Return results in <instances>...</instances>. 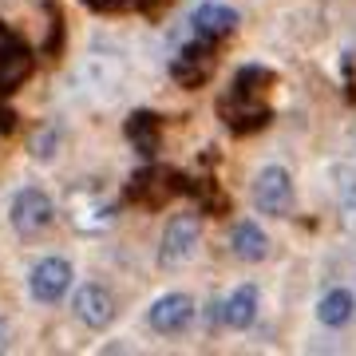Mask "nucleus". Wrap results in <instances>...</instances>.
<instances>
[{"label": "nucleus", "mask_w": 356, "mask_h": 356, "mask_svg": "<svg viewBox=\"0 0 356 356\" xmlns=\"http://www.w3.org/2000/svg\"><path fill=\"white\" fill-rule=\"evenodd\" d=\"M269 83H273V72H266V67H242V72L234 76L229 91L222 95V103H218V111H222L229 131L245 135V131L266 127L273 111H269V103L261 99V95H266Z\"/></svg>", "instance_id": "f257e3e1"}, {"label": "nucleus", "mask_w": 356, "mask_h": 356, "mask_svg": "<svg viewBox=\"0 0 356 356\" xmlns=\"http://www.w3.org/2000/svg\"><path fill=\"white\" fill-rule=\"evenodd\" d=\"M198 242H202V218L198 214H175L163 229V242H159V266L182 269L194 257Z\"/></svg>", "instance_id": "f03ea898"}, {"label": "nucleus", "mask_w": 356, "mask_h": 356, "mask_svg": "<svg viewBox=\"0 0 356 356\" xmlns=\"http://www.w3.org/2000/svg\"><path fill=\"white\" fill-rule=\"evenodd\" d=\"M8 218H13V229L20 238H36V234H44V229L56 222V202H51L40 186H28V191H20L13 198Z\"/></svg>", "instance_id": "7ed1b4c3"}, {"label": "nucleus", "mask_w": 356, "mask_h": 356, "mask_svg": "<svg viewBox=\"0 0 356 356\" xmlns=\"http://www.w3.org/2000/svg\"><path fill=\"white\" fill-rule=\"evenodd\" d=\"M254 206L257 214L285 218L293 210V178L285 166H261L254 178Z\"/></svg>", "instance_id": "20e7f679"}, {"label": "nucleus", "mask_w": 356, "mask_h": 356, "mask_svg": "<svg viewBox=\"0 0 356 356\" xmlns=\"http://www.w3.org/2000/svg\"><path fill=\"white\" fill-rule=\"evenodd\" d=\"M28 289H32V297H36L40 305H56V301L72 289V266H67L64 257H44V261H36V269H32Z\"/></svg>", "instance_id": "39448f33"}, {"label": "nucleus", "mask_w": 356, "mask_h": 356, "mask_svg": "<svg viewBox=\"0 0 356 356\" xmlns=\"http://www.w3.org/2000/svg\"><path fill=\"white\" fill-rule=\"evenodd\" d=\"M147 321H151L154 332L175 337V332H182V329L194 321V301L186 297V293H166V297H159V301L151 305Z\"/></svg>", "instance_id": "423d86ee"}, {"label": "nucleus", "mask_w": 356, "mask_h": 356, "mask_svg": "<svg viewBox=\"0 0 356 356\" xmlns=\"http://www.w3.org/2000/svg\"><path fill=\"white\" fill-rule=\"evenodd\" d=\"M210 44H214V40L198 36V44H191V48L178 51V60L170 64V76H175L182 88H198V83H206V79H210V72H214Z\"/></svg>", "instance_id": "0eeeda50"}, {"label": "nucleus", "mask_w": 356, "mask_h": 356, "mask_svg": "<svg viewBox=\"0 0 356 356\" xmlns=\"http://www.w3.org/2000/svg\"><path fill=\"white\" fill-rule=\"evenodd\" d=\"M72 309H76V317L83 321L88 329H107V325L115 321V313H119L115 297L103 289V285H83V289H76Z\"/></svg>", "instance_id": "6e6552de"}, {"label": "nucleus", "mask_w": 356, "mask_h": 356, "mask_svg": "<svg viewBox=\"0 0 356 356\" xmlns=\"http://www.w3.org/2000/svg\"><path fill=\"white\" fill-rule=\"evenodd\" d=\"M191 24H194V32L202 40H226L234 28H238V13L229 8V4H218V0H206V4H198L194 8V16H191Z\"/></svg>", "instance_id": "1a4fd4ad"}, {"label": "nucleus", "mask_w": 356, "mask_h": 356, "mask_svg": "<svg viewBox=\"0 0 356 356\" xmlns=\"http://www.w3.org/2000/svg\"><path fill=\"white\" fill-rule=\"evenodd\" d=\"M28 76H32V51L20 40H4L0 44V95L16 91Z\"/></svg>", "instance_id": "9d476101"}, {"label": "nucleus", "mask_w": 356, "mask_h": 356, "mask_svg": "<svg viewBox=\"0 0 356 356\" xmlns=\"http://www.w3.org/2000/svg\"><path fill=\"white\" fill-rule=\"evenodd\" d=\"M229 245H234L238 261H266L269 257V234L257 222H238L229 234Z\"/></svg>", "instance_id": "9b49d317"}, {"label": "nucleus", "mask_w": 356, "mask_h": 356, "mask_svg": "<svg viewBox=\"0 0 356 356\" xmlns=\"http://www.w3.org/2000/svg\"><path fill=\"white\" fill-rule=\"evenodd\" d=\"M257 285H238L226 301V325L229 329H250L257 321Z\"/></svg>", "instance_id": "f8f14e48"}, {"label": "nucleus", "mask_w": 356, "mask_h": 356, "mask_svg": "<svg viewBox=\"0 0 356 356\" xmlns=\"http://www.w3.org/2000/svg\"><path fill=\"white\" fill-rule=\"evenodd\" d=\"M353 309H356V297L348 289H329L317 305V321L329 325V329H344L353 321Z\"/></svg>", "instance_id": "ddd939ff"}, {"label": "nucleus", "mask_w": 356, "mask_h": 356, "mask_svg": "<svg viewBox=\"0 0 356 356\" xmlns=\"http://www.w3.org/2000/svg\"><path fill=\"white\" fill-rule=\"evenodd\" d=\"M127 135H131V143H135L143 154H154V147H159V115H147V111L131 115Z\"/></svg>", "instance_id": "4468645a"}, {"label": "nucleus", "mask_w": 356, "mask_h": 356, "mask_svg": "<svg viewBox=\"0 0 356 356\" xmlns=\"http://www.w3.org/2000/svg\"><path fill=\"white\" fill-rule=\"evenodd\" d=\"M337 202H341V214L356 222V166L353 163L337 166Z\"/></svg>", "instance_id": "2eb2a0df"}, {"label": "nucleus", "mask_w": 356, "mask_h": 356, "mask_svg": "<svg viewBox=\"0 0 356 356\" xmlns=\"http://www.w3.org/2000/svg\"><path fill=\"white\" fill-rule=\"evenodd\" d=\"M91 8H99V13H115V8H123L127 0H88Z\"/></svg>", "instance_id": "dca6fc26"}]
</instances>
